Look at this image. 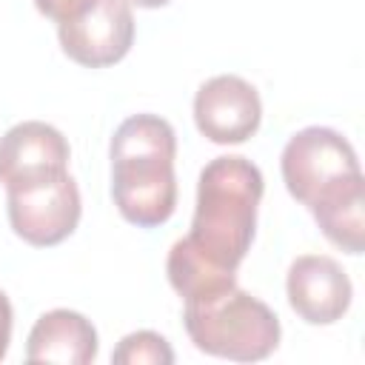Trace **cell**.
I'll list each match as a JSON object with an SVG mask.
<instances>
[{
  "label": "cell",
  "instance_id": "1",
  "mask_svg": "<svg viewBox=\"0 0 365 365\" xmlns=\"http://www.w3.org/2000/svg\"><path fill=\"white\" fill-rule=\"evenodd\" d=\"M262 188L259 168L240 154L214 157L200 171L191 231L171 245L165 259L168 282L182 299L237 285V268L254 240Z\"/></svg>",
  "mask_w": 365,
  "mask_h": 365
},
{
  "label": "cell",
  "instance_id": "2",
  "mask_svg": "<svg viewBox=\"0 0 365 365\" xmlns=\"http://www.w3.org/2000/svg\"><path fill=\"white\" fill-rule=\"evenodd\" d=\"M108 154L111 197L123 220L137 228L163 225L177 208L171 123L157 114H134L117 125Z\"/></svg>",
  "mask_w": 365,
  "mask_h": 365
},
{
  "label": "cell",
  "instance_id": "3",
  "mask_svg": "<svg viewBox=\"0 0 365 365\" xmlns=\"http://www.w3.org/2000/svg\"><path fill=\"white\" fill-rule=\"evenodd\" d=\"M182 302L185 331L202 354L234 362H257L271 356L279 345L277 314L237 285Z\"/></svg>",
  "mask_w": 365,
  "mask_h": 365
},
{
  "label": "cell",
  "instance_id": "4",
  "mask_svg": "<svg viewBox=\"0 0 365 365\" xmlns=\"http://www.w3.org/2000/svg\"><path fill=\"white\" fill-rule=\"evenodd\" d=\"M288 194L308 211L365 185L354 145L334 128L308 125L297 131L279 157Z\"/></svg>",
  "mask_w": 365,
  "mask_h": 365
},
{
  "label": "cell",
  "instance_id": "5",
  "mask_svg": "<svg viewBox=\"0 0 365 365\" xmlns=\"http://www.w3.org/2000/svg\"><path fill=\"white\" fill-rule=\"evenodd\" d=\"M6 211L14 234L34 248H48L74 234L80 222V188L71 174L6 191Z\"/></svg>",
  "mask_w": 365,
  "mask_h": 365
},
{
  "label": "cell",
  "instance_id": "6",
  "mask_svg": "<svg viewBox=\"0 0 365 365\" xmlns=\"http://www.w3.org/2000/svg\"><path fill=\"white\" fill-rule=\"evenodd\" d=\"M63 51L86 66L106 68L120 63L134 43V14L128 0H97L86 14L60 23Z\"/></svg>",
  "mask_w": 365,
  "mask_h": 365
},
{
  "label": "cell",
  "instance_id": "7",
  "mask_svg": "<svg viewBox=\"0 0 365 365\" xmlns=\"http://www.w3.org/2000/svg\"><path fill=\"white\" fill-rule=\"evenodd\" d=\"M262 103L257 88L237 74H217L197 88L194 123L217 145H237L257 134Z\"/></svg>",
  "mask_w": 365,
  "mask_h": 365
},
{
  "label": "cell",
  "instance_id": "8",
  "mask_svg": "<svg viewBox=\"0 0 365 365\" xmlns=\"http://www.w3.org/2000/svg\"><path fill=\"white\" fill-rule=\"evenodd\" d=\"M68 140L48 123L26 120L0 137V182L9 188L68 174Z\"/></svg>",
  "mask_w": 365,
  "mask_h": 365
},
{
  "label": "cell",
  "instance_id": "9",
  "mask_svg": "<svg viewBox=\"0 0 365 365\" xmlns=\"http://www.w3.org/2000/svg\"><path fill=\"white\" fill-rule=\"evenodd\" d=\"M288 302L308 325H331L351 308L354 285L342 265L325 254H302L291 262L285 279Z\"/></svg>",
  "mask_w": 365,
  "mask_h": 365
},
{
  "label": "cell",
  "instance_id": "10",
  "mask_svg": "<svg viewBox=\"0 0 365 365\" xmlns=\"http://www.w3.org/2000/svg\"><path fill=\"white\" fill-rule=\"evenodd\" d=\"M26 359L88 365L97 359V331L91 319H86L77 311H68V308L46 311L29 331Z\"/></svg>",
  "mask_w": 365,
  "mask_h": 365
},
{
  "label": "cell",
  "instance_id": "11",
  "mask_svg": "<svg viewBox=\"0 0 365 365\" xmlns=\"http://www.w3.org/2000/svg\"><path fill=\"white\" fill-rule=\"evenodd\" d=\"M328 242L345 254H362L365 248V185L345 191L342 197L311 211Z\"/></svg>",
  "mask_w": 365,
  "mask_h": 365
},
{
  "label": "cell",
  "instance_id": "12",
  "mask_svg": "<svg viewBox=\"0 0 365 365\" xmlns=\"http://www.w3.org/2000/svg\"><path fill=\"white\" fill-rule=\"evenodd\" d=\"M114 365H171L174 351L157 331H134L117 342L111 351Z\"/></svg>",
  "mask_w": 365,
  "mask_h": 365
},
{
  "label": "cell",
  "instance_id": "13",
  "mask_svg": "<svg viewBox=\"0 0 365 365\" xmlns=\"http://www.w3.org/2000/svg\"><path fill=\"white\" fill-rule=\"evenodd\" d=\"M94 3L97 0H34L37 11L46 14L48 20H54L57 26L60 23H68V20L80 17V14H86Z\"/></svg>",
  "mask_w": 365,
  "mask_h": 365
},
{
  "label": "cell",
  "instance_id": "14",
  "mask_svg": "<svg viewBox=\"0 0 365 365\" xmlns=\"http://www.w3.org/2000/svg\"><path fill=\"white\" fill-rule=\"evenodd\" d=\"M9 342H11V302L0 291V359L9 351Z\"/></svg>",
  "mask_w": 365,
  "mask_h": 365
},
{
  "label": "cell",
  "instance_id": "15",
  "mask_svg": "<svg viewBox=\"0 0 365 365\" xmlns=\"http://www.w3.org/2000/svg\"><path fill=\"white\" fill-rule=\"evenodd\" d=\"M128 3H137L140 9H160V6H165L171 0H128Z\"/></svg>",
  "mask_w": 365,
  "mask_h": 365
}]
</instances>
